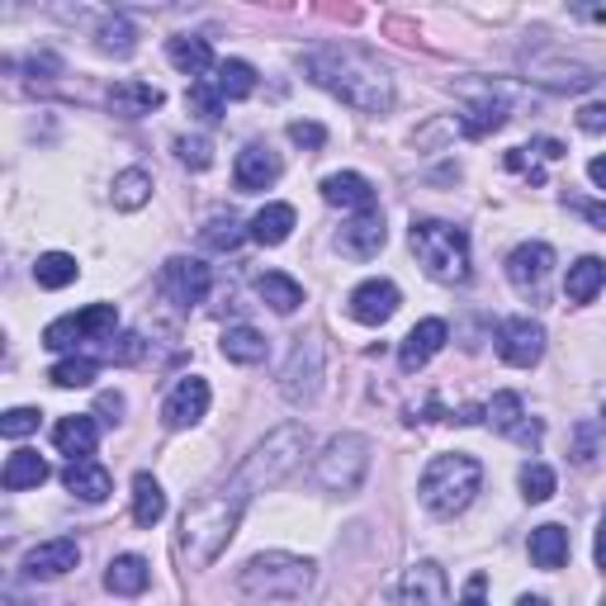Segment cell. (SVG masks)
Here are the masks:
<instances>
[{"mask_svg": "<svg viewBox=\"0 0 606 606\" xmlns=\"http://www.w3.org/2000/svg\"><path fill=\"white\" fill-rule=\"evenodd\" d=\"M100 412H109V422H119L124 398H119V394H100Z\"/></svg>", "mask_w": 606, "mask_h": 606, "instance_id": "f5cc1de1", "label": "cell"}, {"mask_svg": "<svg viewBox=\"0 0 606 606\" xmlns=\"http://www.w3.org/2000/svg\"><path fill=\"white\" fill-rule=\"evenodd\" d=\"M403 606H445V573L441 564H422L408 569V579H403Z\"/></svg>", "mask_w": 606, "mask_h": 606, "instance_id": "44dd1931", "label": "cell"}, {"mask_svg": "<svg viewBox=\"0 0 606 606\" xmlns=\"http://www.w3.org/2000/svg\"><path fill=\"white\" fill-rule=\"evenodd\" d=\"M602 606H606V597H602Z\"/></svg>", "mask_w": 606, "mask_h": 606, "instance_id": "680465c9", "label": "cell"}, {"mask_svg": "<svg viewBox=\"0 0 606 606\" xmlns=\"http://www.w3.org/2000/svg\"><path fill=\"white\" fill-rule=\"evenodd\" d=\"M280 156L261 148V142H252V148H242L237 152V166H233V180H237V190L242 195H256V190H266V185H276L280 180Z\"/></svg>", "mask_w": 606, "mask_h": 606, "instance_id": "2e32d148", "label": "cell"}, {"mask_svg": "<svg viewBox=\"0 0 606 606\" xmlns=\"http://www.w3.org/2000/svg\"><path fill=\"white\" fill-rule=\"evenodd\" d=\"M579 213H583V219L593 223V228H602V233H606V199H583Z\"/></svg>", "mask_w": 606, "mask_h": 606, "instance_id": "816d5d0a", "label": "cell"}, {"mask_svg": "<svg viewBox=\"0 0 606 606\" xmlns=\"http://www.w3.org/2000/svg\"><path fill=\"white\" fill-rule=\"evenodd\" d=\"M445 337H451V327H445L441 317H422V323H417V327L408 331V337H403L398 365L408 370V374H417V370H422L427 360H431V356H436L441 346H445Z\"/></svg>", "mask_w": 606, "mask_h": 606, "instance_id": "d6986e66", "label": "cell"}, {"mask_svg": "<svg viewBox=\"0 0 606 606\" xmlns=\"http://www.w3.org/2000/svg\"><path fill=\"white\" fill-rule=\"evenodd\" d=\"M62 483H67L81 502H105V498H109V488H114L109 469H105V465H95V459H71V465L62 469Z\"/></svg>", "mask_w": 606, "mask_h": 606, "instance_id": "603a6c76", "label": "cell"}, {"mask_svg": "<svg viewBox=\"0 0 606 606\" xmlns=\"http://www.w3.org/2000/svg\"><path fill=\"white\" fill-rule=\"evenodd\" d=\"M81 564V545L71 536H57V540H43L34 545V550L24 555V573L28 579H62V573H71Z\"/></svg>", "mask_w": 606, "mask_h": 606, "instance_id": "5bb4252c", "label": "cell"}, {"mask_svg": "<svg viewBox=\"0 0 606 606\" xmlns=\"http://www.w3.org/2000/svg\"><path fill=\"white\" fill-rule=\"evenodd\" d=\"M573 459H579V465H593V459H597V445H593V422H583V427H579V455H573Z\"/></svg>", "mask_w": 606, "mask_h": 606, "instance_id": "f907efd6", "label": "cell"}, {"mask_svg": "<svg viewBox=\"0 0 606 606\" xmlns=\"http://www.w3.org/2000/svg\"><path fill=\"white\" fill-rule=\"evenodd\" d=\"M370 474V441L360 431H341L323 445V455L313 459V483L323 493H356Z\"/></svg>", "mask_w": 606, "mask_h": 606, "instance_id": "52a82bcc", "label": "cell"}, {"mask_svg": "<svg viewBox=\"0 0 606 606\" xmlns=\"http://www.w3.org/2000/svg\"><path fill=\"white\" fill-rule=\"evenodd\" d=\"M290 142H294V148H323V142H327V128H323V124H303V119H294V124H290Z\"/></svg>", "mask_w": 606, "mask_h": 606, "instance_id": "bcb514c9", "label": "cell"}, {"mask_svg": "<svg viewBox=\"0 0 606 606\" xmlns=\"http://www.w3.org/2000/svg\"><path fill=\"white\" fill-rule=\"evenodd\" d=\"M162 91L148 81H114L109 85V114H119V119H142V114L162 109Z\"/></svg>", "mask_w": 606, "mask_h": 606, "instance_id": "ffe728a7", "label": "cell"}, {"mask_svg": "<svg viewBox=\"0 0 606 606\" xmlns=\"http://www.w3.org/2000/svg\"><path fill=\"white\" fill-rule=\"evenodd\" d=\"M166 57H171V67L185 71V77H205V71H213L209 38H171L166 43Z\"/></svg>", "mask_w": 606, "mask_h": 606, "instance_id": "f546056e", "label": "cell"}, {"mask_svg": "<svg viewBox=\"0 0 606 606\" xmlns=\"http://www.w3.org/2000/svg\"><path fill=\"white\" fill-rule=\"evenodd\" d=\"M483 593H488V579H483V573H474V579L465 583V597H459L455 606H488Z\"/></svg>", "mask_w": 606, "mask_h": 606, "instance_id": "681fc988", "label": "cell"}, {"mask_svg": "<svg viewBox=\"0 0 606 606\" xmlns=\"http://www.w3.org/2000/svg\"><path fill=\"white\" fill-rule=\"evenodd\" d=\"M579 128H583V133H606V105H583L579 109Z\"/></svg>", "mask_w": 606, "mask_h": 606, "instance_id": "c3c4849f", "label": "cell"}, {"mask_svg": "<svg viewBox=\"0 0 606 606\" xmlns=\"http://www.w3.org/2000/svg\"><path fill=\"white\" fill-rule=\"evenodd\" d=\"M109 360H119V365L142 360V337H119V346H109Z\"/></svg>", "mask_w": 606, "mask_h": 606, "instance_id": "7dc6e473", "label": "cell"}, {"mask_svg": "<svg viewBox=\"0 0 606 606\" xmlns=\"http://www.w3.org/2000/svg\"><path fill=\"white\" fill-rule=\"evenodd\" d=\"M0 431H5L10 441H20V436H28V431H38V412L34 408H10L5 417H0Z\"/></svg>", "mask_w": 606, "mask_h": 606, "instance_id": "f6af8a7d", "label": "cell"}, {"mask_svg": "<svg viewBox=\"0 0 606 606\" xmlns=\"http://www.w3.org/2000/svg\"><path fill=\"white\" fill-rule=\"evenodd\" d=\"M398 313V284L394 280H365L351 290V317L365 327H380Z\"/></svg>", "mask_w": 606, "mask_h": 606, "instance_id": "9a60e30c", "label": "cell"}, {"mask_svg": "<svg viewBox=\"0 0 606 606\" xmlns=\"http://www.w3.org/2000/svg\"><path fill=\"white\" fill-rule=\"evenodd\" d=\"M48 380L57 388H85L95 380V360H85V356H67V360H57V365L48 370Z\"/></svg>", "mask_w": 606, "mask_h": 606, "instance_id": "ab89813d", "label": "cell"}, {"mask_svg": "<svg viewBox=\"0 0 606 606\" xmlns=\"http://www.w3.org/2000/svg\"><path fill=\"white\" fill-rule=\"evenodd\" d=\"M498 356L516 370H531L545 356V327L531 323V317H508L498 327Z\"/></svg>", "mask_w": 606, "mask_h": 606, "instance_id": "8fae6325", "label": "cell"}, {"mask_svg": "<svg viewBox=\"0 0 606 606\" xmlns=\"http://www.w3.org/2000/svg\"><path fill=\"white\" fill-rule=\"evenodd\" d=\"M43 479H48V459H43L38 451H14V455L5 459V469H0V483H5L10 493L38 488Z\"/></svg>", "mask_w": 606, "mask_h": 606, "instance_id": "484cf974", "label": "cell"}, {"mask_svg": "<svg viewBox=\"0 0 606 606\" xmlns=\"http://www.w3.org/2000/svg\"><path fill=\"white\" fill-rule=\"evenodd\" d=\"M209 266L205 261H190V256H171V261L162 266V290L171 303H180V308H195V303H205L209 294Z\"/></svg>", "mask_w": 606, "mask_h": 606, "instance_id": "30bf717a", "label": "cell"}, {"mask_svg": "<svg viewBox=\"0 0 606 606\" xmlns=\"http://www.w3.org/2000/svg\"><path fill=\"white\" fill-rule=\"evenodd\" d=\"M313 579H317L313 559L270 550V555H256L242 564L237 587H242V597H252V602H299L313 587Z\"/></svg>", "mask_w": 606, "mask_h": 606, "instance_id": "277c9868", "label": "cell"}, {"mask_svg": "<svg viewBox=\"0 0 606 606\" xmlns=\"http://www.w3.org/2000/svg\"><path fill=\"white\" fill-rule=\"evenodd\" d=\"M148 579H152V569H148V559H142V555H119L105 569V587H109V593H119V597H138L142 587H148Z\"/></svg>", "mask_w": 606, "mask_h": 606, "instance_id": "4316f807", "label": "cell"}, {"mask_svg": "<svg viewBox=\"0 0 606 606\" xmlns=\"http://www.w3.org/2000/svg\"><path fill=\"white\" fill-rule=\"evenodd\" d=\"M526 71H531V81H545V85H555V91H587V85H597L593 67L573 62V57H559V53L526 57Z\"/></svg>", "mask_w": 606, "mask_h": 606, "instance_id": "7c38bea8", "label": "cell"}, {"mask_svg": "<svg viewBox=\"0 0 606 606\" xmlns=\"http://www.w3.org/2000/svg\"><path fill=\"white\" fill-rule=\"evenodd\" d=\"M602 417H606V408H602Z\"/></svg>", "mask_w": 606, "mask_h": 606, "instance_id": "6f0895ef", "label": "cell"}, {"mask_svg": "<svg viewBox=\"0 0 606 606\" xmlns=\"http://www.w3.org/2000/svg\"><path fill=\"white\" fill-rule=\"evenodd\" d=\"M242 237L247 233H242V223L233 219V213H219V219H209L205 228H199V242H205L209 252H233Z\"/></svg>", "mask_w": 606, "mask_h": 606, "instance_id": "74e56055", "label": "cell"}, {"mask_svg": "<svg viewBox=\"0 0 606 606\" xmlns=\"http://www.w3.org/2000/svg\"><path fill=\"white\" fill-rule=\"evenodd\" d=\"M95 441H100L95 417H62V422L53 427V445L62 455H71V459H85L95 451Z\"/></svg>", "mask_w": 606, "mask_h": 606, "instance_id": "cb8c5ba5", "label": "cell"}, {"mask_svg": "<svg viewBox=\"0 0 606 606\" xmlns=\"http://www.w3.org/2000/svg\"><path fill=\"white\" fill-rule=\"evenodd\" d=\"M522 493H526V502H550L555 498V469L550 465H526L522 469Z\"/></svg>", "mask_w": 606, "mask_h": 606, "instance_id": "b9f144b4", "label": "cell"}, {"mask_svg": "<svg viewBox=\"0 0 606 606\" xmlns=\"http://www.w3.org/2000/svg\"><path fill=\"white\" fill-rule=\"evenodd\" d=\"M185 105H190L205 124H219L223 119V91H219V85H209V81H195L190 91H185Z\"/></svg>", "mask_w": 606, "mask_h": 606, "instance_id": "60d3db41", "label": "cell"}, {"mask_svg": "<svg viewBox=\"0 0 606 606\" xmlns=\"http://www.w3.org/2000/svg\"><path fill=\"white\" fill-rule=\"evenodd\" d=\"M606 284V261H597V256H583V261L569 266V280H564V294L573 303H593L602 294Z\"/></svg>", "mask_w": 606, "mask_h": 606, "instance_id": "83f0119b", "label": "cell"}, {"mask_svg": "<svg viewBox=\"0 0 606 606\" xmlns=\"http://www.w3.org/2000/svg\"><path fill=\"white\" fill-rule=\"evenodd\" d=\"M294 223H299L294 219V205H266L252 219V237L261 242V247H280V242L294 233Z\"/></svg>", "mask_w": 606, "mask_h": 606, "instance_id": "f1b7e54d", "label": "cell"}, {"mask_svg": "<svg viewBox=\"0 0 606 606\" xmlns=\"http://www.w3.org/2000/svg\"><path fill=\"white\" fill-rule=\"evenodd\" d=\"M323 388V341L317 337H299L290 365L280 374V394L294 403V408H308Z\"/></svg>", "mask_w": 606, "mask_h": 606, "instance_id": "ba28073f", "label": "cell"}, {"mask_svg": "<svg viewBox=\"0 0 606 606\" xmlns=\"http://www.w3.org/2000/svg\"><path fill=\"white\" fill-rule=\"evenodd\" d=\"M256 294H261L276 313H294L299 303H303V290H299L290 276H280V270H266V276L256 280Z\"/></svg>", "mask_w": 606, "mask_h": 606, "instance_id": "d590c367", "label": "cell"}, {"mask_svg": "<svg viewBox=\"0 0 606 606\" xmlns=\"http://www.w3.org/2000/svg\"><path fill=\"white\" fill-rule=\"evenodd\" d=\"M502 124H508V105H502V100H479V105L465 109L459 133H465V138H488V133H498Z\"/></svg>", "mask_w": 606, "mask_h": 606, "instance_id": "d6a6232c", "label": "cell"}, {"mask_svg": "<svg viewBox=\"0 0 606 606\" xmlns=\"http://www.w3.org/2000/svg\"><path fill=\"white\" fill-rule=\"evenodd\" d=\"M34 280L43 284V290H67L71 280H77V256L67 252H48L34 261Z\"/></svg>", "mask_w": 606, "mask_h": 606, "instance_id": "8d00e7d4", "label": "cell"}, {"mask_svg": "<svg viewBox=\"0 0 606 606\" xmlns=\"http://www.w3.org/2000/svg\"><path fill=\"white\" fill-rule=\"evenodd\" d=\"M81 341H85V327H81L77 313H67V317H57V323L43 327V346H48V351H77Z\"/></svg>", "mask_w": 606, "mask_h": 606, "instance_id": "f35d334b", "label": "cell"}, {"mask_svg": "<svg viewBox=\"0 0 606 606\" xmlns=\"http://www.w3.org/2000/svg\"><path fill=\"white\" fill-rule=\"evenodd\" d=\"M213 85L223 91V100H247L256 91V67L242 62V57H228V62H219V77H213Z\"/></svg>", "mask_w": 606, "mask_h": 606, "instance_id": "e575fe53", "label": "cell"}, {"mask_svg": "<svg viewBox=\"0 0 606 606\" xmlns=\"http://www.w3.org/2000/svg\"><path fill=\"white\" fill-rule=\"evenodd\" d=\"M166 516V493H162V483L152 479V474H138L133 479V522L138 526H156Z\"/></svg>", "mask_w": 606, "mask_h": 606, "instance_id": "4dcf8cb0", "label": "cell"}, {"mask_svg": "<svg viewBox=\"0 0 606 606\" xmlns=\"http://www.w3.org/2000/svg\"><path fill=\"white\" fill-rule=\"evenodd\" d=\"M593 555H597V569H606V516H602V526H597V545H593Z\"/></svg>", "mask_w": 606, "mask_h": 606, "instance_id": "db71d44e", "label": "cell"}, {"mask_svg": "<svg viewBox=\"0 0 606 606\" xmlns=\"http://www.w3.org/2000/svg\"><path fill=\"white\" fill-rule=\"evenodd\" d=\"M303 71H308L313 85H323V91H331L341 105H351L360 114H384L394 105L388 71L374 57L346 48V43H317V48H308L303 53Z\"/></svg>", "mask_w": 606, "mask_h": 606, "instance_id": "6da1fadb", "label": "cell"}, {"mask_svg": "<svg viewBox=\"0 0 606 606\" xmlns=\"http://www.w3.org/2000/svg\"><path fill=\"white\" fill-rule=\"evenodd\" d=\"M488 427L502 431V436L522 441V445H540V422H526V408L516 394H493V403H488Z\"/></svg>", "mask_w": 606, "mask_h": 606, "instance_id": "ac0fdd59", "label": "cell"}, {"mask_svg": "<svg viewBox=\"0 0 606 606\" xmlns=\"http://www.w3.org/2000/svg\"><path fill=\"white\" fill-rule=\"evenodd\" d=\"M384 242H388L384 213H380V209H370V213H356V219L341 228L337 247H341V256H351V261H370V256H380V252H384Z\"/></svg>", "mask_w": 606, "mask_h": 606, "instance_id": "4fadbf2b", "label": "cell"}, {"mask_svg": "<svg viewBox=\"0 0 606 606\" xmlns=\"http://www.w3.org/2000/svg\"><path fill=\"white\" fill-rule=\"evenodd\" d=\"M176 152H180V162L190 171L213 166V142L209 138H176Z\"/></svg>", "mask_w": 606, "mask_h": 606, "instance_id": "ee69618b", "label": "cell"}, {"mask_svg": "<svg viewBox=\"0 0 606 606\" xmlns=\"http://www.w3.org/2000/svg\"><path fill=\"white\" fill-rule=\"evenodd\" d=\"M564 559H569V531L564 526H536L531 531V564L536 569H564Z\"/></svg>", "mask_w": 606, "mask_h": 606, "instance_id": "d4e9b609", "label": "cell"}, {"mask_svg": "<svg viewBox=\"0 0 606 606\" xmlns=\"http://www.w3.org/2000/svg\"><path fill=\"white\" fill-rule=\"evenodd\" d=\"M550 270H555V252L545 247V242H522V247L508 256V280H512V290L526 294V299H540L545 294Z\"/></svg>", "mask_w": 606, "mask_h": 606, "instance_id": "9c48e42d", "label": "cell"}, {"mask_svg": "<svg viewBox=\"0 0 606 606\" xmlns=\"http://www.w3.org/2000/svg\"><path fill=\"white\" fill-rule=\"evenodd\" d=\"M412 252L422 270L441 284H465L469 280V237L465 228L441 223V219H412Z\"/></svg>", "mask_w": 606, "mask_h": 606, "instance_id": "8992f818", "label": "cell"}, {"mask_svg": "<svg viewBox=\"0 0 606 606\" xmlns=\"http://www.w3.org/2000/svg\"><path fill=\"white\" fill-rule=\"evenodd\" d=\"M152 199V176L148 171H119L114 176V209H124V213H133V209H142Z\"/></svg>", "mask_w": 606, "mask_h": 606, "instance_id": "836d02e7", "label": "cell"}, {"mask_svg": "<svg viewBox=\"0 0 606 606\" xmlns=\"http://www.w3.org/2000/svg\"><path fill=\"white\" fill-rule=\"evenodd\" d=\"M100 48L114 53V57L133 53V28H128V20H119V14H114V20L100 24Z\"/></svg>", "mask_w": 606, "mask_h": 606, "instance_id": "7bdbcfd3", "label": "cell"}, {"mask_svg": "<svg viewBox=\"0 0 606 606\" xmlns=\"http://www.w3.org/2000/svg\"><path fill=\"white\" fill-rule=\"evenodd\" d=\"M303 451H308V427H299V422H284V427H276V431H270L266 441H256V445H252V455L237 465L233 483H237L247 498L266 493V488L284 483V479H290V474L299 469Z\"/></svg>", "mask_w": 606, "mask_h": 606, "instance_id": "3957f363", "label": "cell"}, {"mask_svg": "<svg viewBox=\"0 0 606 606\" xmlns=\"http://www.w3.org/2000/svg\"><path fill=\"white\" fill-rule=\"evenodd\" d=\"M205 412H209V384L199 380V374H190V380H180L176 388H171V398H166V408H162L166 427H176V431L195 427Z\"/></svg>", "mask_w": 606, "mask_h": 606, "instance_id": "e0dca14e", "label": "cell"}, {"mask_svg": "<svg viewBox=\"0 0 606 606\" xmlns=\"http://www.w3.org/2000/svg\"><path fill=\"white\" fill-rule=\"evenodd\" d=\"M587 176H593L602 190H606V156H593V162H587Z\"/></svg>", "mask_w": 606, "mask_h": 606, "instance_id": "11a10c76", "label": "cell"}, {"mask_svg": "<svg viewBox=\"0 0 606 606\" xmlns=\"http://www.w3.org/2000/svg\"><path fill=\"white\" fill-rule=\"evenodd\" d=\"M247 493L228 479L223 488H213V493L195 498L190 508L180 516V536H176V550L185 559V569H209L213 559L228 550V540L237 536V522L242 512H247Z\"/></svg>", "mask_w": 606, "mask_h": 606, "instance_id": "7a4b0ae2", "label": "cell"}, {"mask_svg": "<svg viewBox=\"0 0 606 606\" xmlns=\"http://www.w3.org/2000/svg\"><path fill=\"white\" fill-rule=\"evenodd\" d=\"M516 606H550V602H545V597H522Z\"/></svg>", "mask_w": 606, "mask_h": 606, "instance_id": "9f6ffc18", "label": "cell"}, {"mask_svg": "<svg viewBox=\"0 0 606 606\" xmlns=\"http://www.w3.org/2000/svg\"><path fill=\"white\" fill-rule=\"evenodd\" d=\"M483 488V465L474 455H436L431 465L422 469V483H417V493H422V508L431 516H455L465 512L474 493Z\"/></svg>", "mask_w": 606, "mask_h": 606, "instance_id": "5b68a950", "label": "cell"}, {"mask_svg": "<svg viewBox=\"0 0 606 606\" xmlns=\"http://www.w3.org/2000/svg\"><path fill=\"white\" fill-rule=\"evenodd\" d=\"M223 356L233 365H261L266 360V337L256 327H228L223 331Z\"/></svg>", "mask_w": 606, "mask_h": 606, "instance_id": "1f68e13d", "label": "cell"}, {"mask_svg": "<svg viewBox=\"0 0 606 606\" xmlns=\"http://www.w3.org/2000/svg\"><path fill=\"white\" fill-rule=\"evenodd\" d=\"M323 199L327 205H341V209H356V213H370L374 209V185L356 171H337V176L323 180Z\"/></svg>", "mask_w": 606, "mask_h": 606, "instance_id": "7402d4cb", "label": "cell"}]
</instances>
